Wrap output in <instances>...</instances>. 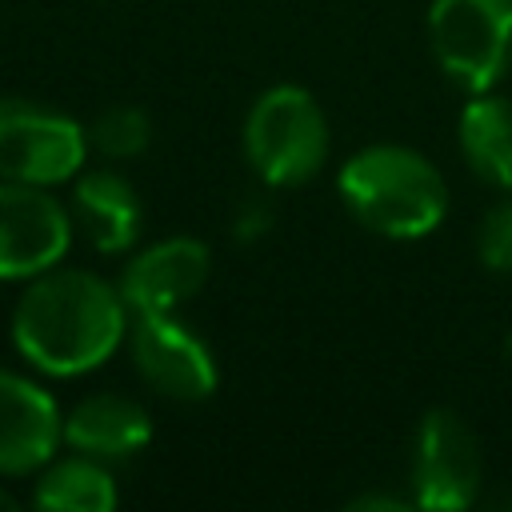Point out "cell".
I'll return each mask as SVG.
<instances>
[{"instance_id":"obj_1","label":"cell","mask_w":512,"mask_h":512,"mask_svg":"<svg viewBox=\"0 0 512 512\" xmlns=\"http://www.w3.org/2000/svg\"><path fill=\"white\" fill-rule=\"evenodd\" d=\"M128 336L120 288L84 268H48L28 280L12 308L20 356L48 376H76L104 364Z\"/></svg>"},{"instance_id":"obj_7","label":"cell","mask_w":512,"mask_h":512,"mask_svg":"<svg viewBox=\"0 0 512 512\" xmlns=\"http://www.w3.org/2000/svg\"><path fill=\"white\" fill-rule=\"evenodd\" d=\"M72 212L40 184L0 180V280H32L64 260Z\"/></svg>"},{"instance_id":"obj_13","label":"cell","mask_w":512,"mask_h":512,"mask_svg":"<svg viewBox=\"0 0 512 512\" xmlns=\"http://www.w3.org/2000/svg\"><path fill=\"white\" fill-rule=\"evenodd\" d=\"M460 148L480 180L512 192V96L476 92L460 112Z\"/></svg>"},{"instance_id":"obj_2","label":"cell","mask_w":512,"mask_h":512,"mask_svg":"<svg viewBox=\"0 0 512 512\" xmlns=\"http://www.w3.org/2000/svg\"><path fill=\"white\" fill-rule=\"evenodd\" d=\"M344 208L376 236L420 240L440 228L448 212L444 176L404 144H372L340 168Z\"/></svg>"},{"instance_id":"obj_15","label":"cell","mask_w":512,"mask_h":512,"mask_svg":"<svg viewBox=\"0 0 512 512\" xmlns=\"http://www.w3.org/2000/svg\"><path fill=\"white\" fill-rule=\"evenodd\" d=\"M84 132H88V148L100 152L104 160H132L148 148L152 120L132 104H116V108H104Z\"/></svg>"},{"instance_id":"obj_4","label":"cell","mask_w":512,"mask_h":512,"mask_svg":"<svg viewBox=\"0 0 512 512\" xmlns=\"http://www.w3.org/2000/svg\"><path fill=\"white\" fill-rule=\"evenodd\" d=\"M428 44L468 92H488L512 60V0H432Z\"/></svg>"},{"instance_id":"obj_14","label":"cell","mask_w":512,"mask_h":512,"mask_svg":"<svg viewBox=\"0 0 512 512\" xmlns=\"http://www.w3.org/2000/svg\"><path fill=\"white\" fill-rule=\"evenodd\" d=\"M36 508L44 512H112L116 508V484L108 468L96 456H72L44 464L32 492Z\"/></svg>"},{"instance_id":"obj_11","label":"cell","mask_w":512,"mask_h":512,"mask_svg":"<svg viewBox=\"0 0 512 512\" xmlns=\"http://www.w3.org/2000/svg\"><path fill=\"white\" fill-rule=\"evenodd\" d=\"M72 224L88 236L96 252H128L140 236V196L136 188L112 172V168H92L76 172L72 184Z\"/></svg>"},{"instance_id":"obj_16","label":"cell","mask_w":512,"mask_h":512,"mask_svg":"<svg viewBox=\"0 0 512 512\" xmlns=\"http://www.w3.org/2000/svg\"><path fill=\"white\" fill-rule=\"evenodd\" d=\"M476 252H480V264L492 268V272H512V196L500 200L484 224H480V236H476Z\"/></svg>"},{"instance_id":"obj_18","label":"cell","mask_w":512,"mask_h":512,"mask_svg":"<svg viewBox=\"0 0 512 512\" xmlns=\"http://www.w3.org/2000/svg\"><path fill=\"white\" fill-rule=\"evenodd\" d=\"M404 508H408L404 496H384V492H364L348 500V512H404Z\"/></svg>"},{"instance_id":"obj_12","label":"cell","mask_w":512,"mask_h":512,"mask_svg":"<svg viewBox=\"0 0 512 512\" xmlns=\"http://www.w3.org/2000/svg\"><path fill=\"white\" fill-rule=\"evenodd\" d=\"M148 440H152V420H148L144 404H136L132 396H120V392L84 396L64 416V444L84 456H96V460L132 456Z\"/></svg>"},{"instance_id":"obj_5","label":"cell","mask_w":512,"mask_h":512,"mask_svg":"<svg viewBox=\"0 0 512 512\" xmlns=\"http://www.w3.org/2000/svg\"><path fill=\"white\" fill-rule=\"evenodd\" d=\"M88 156V132L44 104L0 100V180L16 184H64L76 180Z\"/></svg>"},{"instance_id":"obj_3","label":"cell","mask_w":512,"mask_h":512,"mask_svg":"<svg viewBox=\"0 0 512 512\" xmlns=\"http://www.w3.org/2000/svg\"><path fill=\"white\" fill-rule=\"evenodd\" d=\"M244 156L268 188L312 180L328 160V120L312 92L300 84L260 92L244 120Z\"/></svg>"},{"instance_id":"obj_9","label":"cell","mask_w":512,"mask_h":512,"mask_svg":"<svg viewBox=\"0 0 512 512\" xmlns=\"http://www.w3.org/2000/svg\"><path fill=\"white\" fill-rule=\"evenodd\" d=\"M212 272L208 244L196 236H168L136 252L120 272V296L128 312H172L192 300Z\"/></svg>"},{"instance_id":"obj_6","label":"cell","mask_w":512,"mask_h":512,"mask_svg":"<svg viewBox=\"0 0 512 512\" xmlns=\"http://www.w3.org/2000/svg\"><path fill=\"white\" fill-rule=\"evenodd\" d=\"M480 444L472 428L448 412L436 408L416 428V452H412V504L428 512H456L468 508L480 492Z\"/></svg>"},{"instance_id":"obj_10","label":"cell","mask_w":512,"mask_h":512,"mask_svg":"<svg viewBox=\"0 0 512 512\" xmlns=\"http://www.w3.org/2000/svg\"><path fill=\"white\" fill-rule=\"evenodd\" d=\"M64 440L56 400L28 376L0 368V476L40 472Z\"/></svg>"},{"instance_id":"obj_20","label":"cell","mask_w":512,"mask_h":512,"mask_svg":"<svg viewBox=\"0 0 512 512\" xmlns=\"http://www.w3.org/2000/svg\"><path fill=\"white\" fill-rule=\"evenodd\" d=\"M508 356H512V332H508Z\"/></svg>"},{"instance_id":"obj_17","label":"cell","mask_w":512,"mask_h":512,"mask_svg":"<svg viewBox=\"0 0 512 512\" xmlns=\"http://www.w3.org/2000/svg\"><path fill=\"white\" fill-rule=\"evenodd\" d=\"M268 224H272V208H264V204H256V200H248L244 208H240V216H236V240H256L260 232H268Z\"/></svg>"},{"instance_id":"obj_19","label":"cell","mask_w":512,"mask_h":512,"mask_svg":"<svg viewBox=\"0 0 512 512\" xmlns=\"http://www.w3.org/2000/svg\"><path fill=\"white\" fill-rule=\"evenodd\" d=\"M8 508H16V496H12V492H4V488H0V512H8Z\"/></svg>"},{"instance_id":"obj_8","label":"cell","mask_w":512,"mask_h":512,"mask_svg":"<svg viewBox=\"0 0 512 512\" xmlns=\"http://www.w3.org/2000/svg\"><path fill=\"white\" fill-rule=\"evenodd\" d=\"M128 348L136 372L168 400H208L216 392V360L208 344L172 312H132Z\"/></svg>"}]
</instances>
